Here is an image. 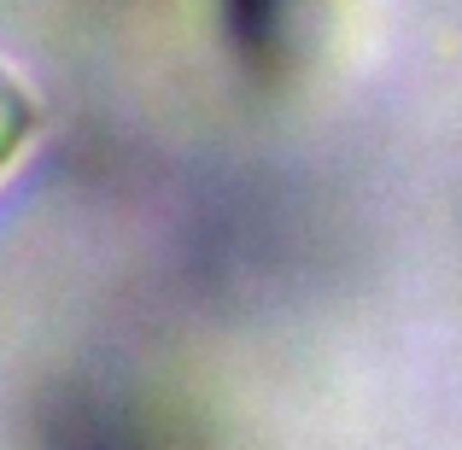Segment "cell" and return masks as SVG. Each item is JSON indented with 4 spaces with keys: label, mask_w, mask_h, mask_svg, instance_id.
I'll use <instances>...</instances> for the list:
<instances>
[{
    "label": "cell",
    "mask_w": 462,
    "mask_h": 450,
    "mask_svg": "<svg viewBox=\"0 0 462 450\" xmlns=\"http://www.w3.org/2000/svg\"><path fill=\"white\" fill-rule=\"evenodd\" d=\"M35 124H42V112H35L30 88H23V82L12 77L6 65H0V176L12 170V158H18L23 147H30Z\"/></svg>",
    "instance_id": "1"
}]
</instances>
